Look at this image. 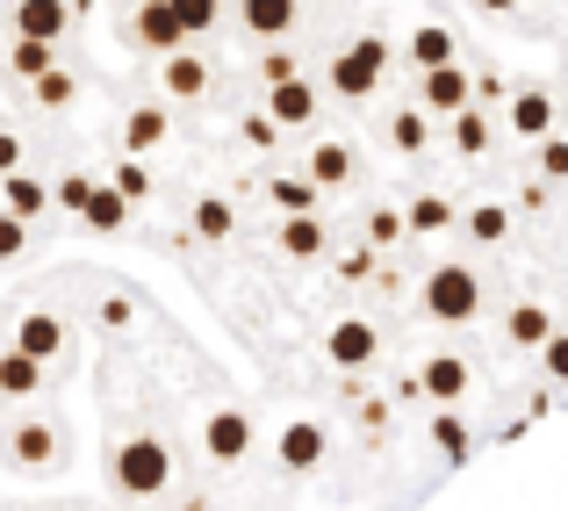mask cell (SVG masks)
I'll return each mask as SVG.
<instances>
[{
    "instance_id": "cell-10",
    "label": "cell",
    "mask_w": 568,
    "mask_h": 511,
    "mask_svg": "<svg viewBox=\"0 0 568 511\" xmlns=\"http://www.w3.org/2000/svg\"><path fill=\"white\" fill-rule=\"evenodd\" d=\"M266 116H274L281 130H303L310 116H317V94H310L303 72H295V80H274V94H266Z\"/></svg>"
},
{
    "instance_id": "cell-26",
    "label": "cell",
    "mask_w": 568,
    "mask_h": 511,
    "mask_svg": "<svg viewBox=\"0 0 568 511\" xmlns=\"http://www.w3.org/2000/svg\"><path fill=\"white\" fill-rule=\"evenodd\" d=\"M425 138H432V123L417 109H396V123H388V144L396 152H425Z\"/></svg>"
},
{
    "instance_id": "cell-36",
    "label": "cell",
    "mask_w": 568,
    "mask_h": 511,
    "mask_svg": "<svg viewBox=\"0 0 568 511\" xmlns=\"http://www.w3.org/2000/svg\"><path fill=\"white\" fill-rule=\"evenodd\" d=\"M410 231H446V202L439 194H425V202L410 209Z\"/></svg>"
},
{
    "instance_id": "cell-17",
    "label": "cell",
    "mask_w": 568,
    "mask_h": 511,
    "mask_svg": "<svg viewBox=\"0 0 568 511\" xmlns=\"http://www.w3.org/2000/svg\"><path fill=\"white\" fill-rule=\"evenodd\" d=\"M159 80H166V94L194 101V94H202V87H209V66H202V58H194V51H173V58H166V72H159Z\"/></svg>"
},
{
    "instance_id": "cell-16",
    "label": "cell",
    "mask_w": 568,
    "mask_h": 511,
    "mask_svg": "<svg viewBox=\"0 0 568 511\" xmlns=\"http://www.w3.org/2000/svg\"><path fill=\"white\" fill-rule=\"evenodd\" d=\"M237 14H245L252 37H288L295 29V0H237Z\"/></svg>"
},
{
    "instance_id": "cell-39",
    "label": "cell",
    "mask_w": 568,
    "mask_h": 511,
    "mask_svg": "<svg viewBox=\"0 0 568 511\" xmlns=\"http://www.w3.org/2000/svg\"><path fill=\"white\" fill-rule=\"evenodd\" d=\"M547 152H540V167H547V180H568V138H540Z\"/></svg>"
},
{
    "instance_id": "cell-12",
    "label": "cell",
    "mask_w": 568,
    "mask_h": 511,
    "mask_svg": "<svg viewBox=\"0 0 568 511\" xmlns=\"http://www.w3.org/2000/svg\"><path fill=\"white\" fill-rule=\"evenodd\" d=\"M425 109L460 116V109H468V72H460V66H432L425 72Z\"/></svg>"
},
{
    "instance_id": "cell-30",
    "label": "cell",
    "mask_w": 568,
    "mask_h": 511,
    "mask_svg": "<svg viewBox=\"0 0 568 511\" xmlns=\"http://www.w3.org/2000/svg\"><path fill=\"white\" fill-rule=\"evenodd\" d=\"M94 188H101V180H87V173H65V180H58V209H72V217H87V202H94Z\"/></svg>"
},
{
    "instance_id": "cell-6",
    "label": "cell",
    "mask_w": 568,
    "mask_h": 511,
    "mask_svg": "<svg viewBox=\"0 0 568 511\" xmlns=\"http://www.w3.org/2000/svg\"><path fill=\"white\" fill-rule=\"evenodd\" d=\"M0 454L14 461V469H29V475H43L58 461V432L43 425V418H22V425L8 432V447H0Z\"/></svg>"
},
{
    "instance_id": "cell-22",
    "label": "cell",
    "mask_w": 568,
    "mask_h": 511,
    "mask_svg": "<svg viewBox=\"0 0 568 511\" xmlns=\"http://www.w3.org/2000/svg\"><path fill=\"white\" fill-rule=\"evenodd\" d=\"M281 252H295V260H317V252H324L317 217H288V223H281Z\"/></svg>"
},
{
    "instance_id": "cell-3",
    "label": "cell",
    "mask_w": 568,
    "mask_h": 511,
    "mask_svg": "<svg viewBox=\"0 0 568 511\" xmlns=\"http://www.w3.org/2000/svg\"><path fill=\"white\" fill-rule=\"evenodd\" d=\"M382 66H388V43L382 37H361V43H346V51L332 58V87L346 101H367L382 87Z\"/></svg>"
},
{
    "instance_id": "cell-24",
    "label": "cell",
    "mask_w": 568,
    "mask_h": 511,
    "mask_svg": "<svg viewBox=\"0 0 568 511\" xmlns=\"http://www.w3.org/2000/svg\"><path fill=\"white\" fill-rule=\"evenodd\" d=\"M43 202H58V194L43 188V180H29V173H8V209H14V217H37Z\"/></svg>"
},
{
    "instance_id": "cell-1",
    "label": "cell",
    "mask_w": 568,
    "mask_h": 511,
    "mask_svg": "<svg viewBox=\"0 0 568 511\" xmlns=\"http://www.w3.org/2000/svg\"><path fill=\"white\" fill-rule=\"evenodd\" d=\"M109 475H115V490H130V498H159V490H166V475H173L166 440H152V432H130V440H115Z\"/></svg>"
},
{
    "instance_id": "cell-13",
    "label": "cell",
    "mask_w": 568,
    "mask_h": 511,
    "mask_svg": "<svg viewBox=\"0 0 568 511\" xmlns=\"http://www.w3.org/2000/svg\"><path fill=\"white\" fill-rule=\"evenodd\" d=\"M511 130H518V138H555V101H547L540 87L511 94Z\"/></svg>"
},
{
    "instance_id": "cell-35",
    "label": "cell",
    "mask_w": 568,
    "mask_h": 511,
    "mask_svg": "<svg viewBox=\"0 0 568 511\" xmlns=\"http://www.w3.org/2000/svg\"><path fill=\"white\" fill-rule=\"evenodd\" d=\"M37 101H43V109H65V101H72V72H43V80H37Z\"/></svg>"
},
{
    "instance_id": "cell-21",
    "label": "cell",
    "mask_w": 568,
    "mask_h": 511,
    "mask_svg": "<svg viewBox=\"0 0 568 511\" xmlns=\"http://www.w3.org/2000/svg\"><path fill=\"white\" fill-rule=\"evenodd\" d=\"M123 144L130 152H152V144H166V109H138L123 123Z\"/></svg>"
},
{
    "instance_id": "cell-14",
    "label": "cell",
    "mask_w": 568,
    "mask_h": 511,
    "mask_svg": "<svg viewBox=\"0 0 568 511\" xmlns=\"http://www.w3.org/2000/svg\"><path fill=\"white\" fill-rule=\"evenodd\" d=\"M14 29L58 43V37H65V0H22V8H14Z\"/></svg>"
},
{
    "instance_id": "cell-31",
    "label": "cell",
    "mask_w": 568,
    "mask_h": 511,
    "mask_svg": "<svg viewBox=\"0 0 568 511\" xmlns=\"http://www.w3.org/2000/svg\"><path fill=\"white\" fill-rule=\"evenodd\" d=\"M504 231H511V217H504L497 202H483V209H475V217H468V238H483V246H497Z\"/></svg>"
},
{
    "instance_id": "cell-15",
    "label": "cell",
    "mask_w": 568,
    "mask_h": 511,
    "mask_svg": "<svg viewBox=\"0 0 568 511\" xmlns=\"http://www.w3.org/2000/svg\"><path fill=\"white\" fill-rule=\"evenodd\" d=\"M37 389H43V360L14 345V353L0 360V397H14V403H22V397H37Z\"/></svg>"
},
{
    "instance_id": "cell-11",
    "label": "cell",
    "mask_w": 568,
    "mask_h": 511,
    "mask_svg": "<svg viewBox=\"0 0 568 511\" xmlns=\"http://www.w3.org/2000/svg\"><path fill=\"white\" fill-rule=\"evenodd\" d=\"M138 37L152 43V51H181V37H187L181 8H173V0H144L138 8Z\"/></svg>"
},
{
    "instance_id": "cell-19",
    "label": "cell",
    "mask_w": 568,
    "mask_h": 511,
    "mask_svg": "<svg viewBox=\"0 0 568 511\" xmlns=\"http://www.w3.org/2000/svg\"><path fill=\"white\" fill-rule=\"evenodd\" d=\"M410 58H417V66H454V37H446V29L439 22H425V29H410Z\"/></svg>"
},
{
    "instance_id": "cell-18",
    "label": "cell",
    "mask_w": 568,
    "mask_h": 511,
    "mask_svg": "<svg viewBox=\"0 0 568 511\" xmlns=\"http://www.w3.org/2000/svg\"><path fill=\"white\" fill-rule=\"evenodd\" d=\"M511 339L540 353V345L555 339V318H547V303H518V310H511Z\"/></svg>"
},
{
    "instance_id": "cell-8",
    "label": "cell",
    "mask_w": 568,
    "mask_h": 511,
    "mask_svg": "<svg viewBox=\"0 0 568 511\" xmlns=\"http://www.w3.org/2000/svg\"><path fill=\"white\" fill-rule=\"evenodd\" d=\"M410 389H425L432 403H460V397H468V360H460V353H432L425 368H417Z\"/></svg>"
},
{
    "instance_id": "cell-9",
    "label": "cell",
    "mask_w": 568,
    "mask_h": 511,
    "mask_svg": "<svg viewBox=\"0 0 568 511\" xmlns=\"http://www.w3.org/2000/svg\"><path fill=\"white\" fill-rule=\"evenodd\" d=\"M14 345H22V353H37V360H58L72 345V332H65V318H51V310H29V318L14 324Z\"/></svg>"
},
{
    "instance_id": "cell-29",
    "label": "cell",
    "mask_w": 568,
    "mask_h": 511,
    "mask_svg": "<svg viewBox=\"0 0 568 511\" xmlns=\"http://www.w3.org/2000/svg\"><path fill=\"white\" fill-rule=\"evenodd\" d=\"M14 72H22V80H43V72H51V43L22 37V43H14Z\"/></svg>"
},
{
    "instance_id": "cell-25",
    "label": "cell",
    "mask_w": 568,
    "mask_h": 511,
    "mask_svg": "<svg viewBox=\"0 0 568 511\" xmlns=\"http://www.w3.org/2000/svg\"><path fill=\"white\" fill-rule=\"evenodd\" d=\"M231 223H237V217H231V202H223V194H209V202L194 209V231H202L209 246H223V238H231Z\"/></svg>"
},
{
    "instance_id": "cell-41",
    "label": "cell",
    "mask_w": 568,
    "mask_h": 511,
    "mask_svg": "<svg viewBox=\"0 0 568 511\" xmlns=\"http://www.w3.org/2000/svg\"><path fill=\"white\" fill-rule=\"evenodd\" d=\"M274 138H281L274 116H252V123H245V144H274Z\"/></svg>"
},
{
    "instance_id": "cell-38",
    "label": "cell",
    "mask_w": 568,
    "mask_h": 511,
    "mask_svg": "<svg viewBox=\"0 0 568 511\" xmlns=\"http://www.w3.org/2000/svg\"><path fill=\"white\" fill-rule=\"evenodd\" d=\"M540 360H547V374H555V382H568V332H555L540 345Z\"/></svg>"
},
{
    "instance_id": "cell-7",
    "label": "cell",
    "mask_w": 568,
    "mask_h": 511,
    "mask_svg": "<svg viewBox=\"0 0 568 511\" xmlns=\"http://www.w3.org/2000/svg\"><path fill=\"white\" fill-rule=\"evenodd\" d=\"M274 454H281V469H288V475H310L324 461V425H317V418H288L281 440H274Z\"/></svg>"
},
{
    "instance_id": "cell-28",
    "label": "cell",
    "mask_w": 568,
    "mask_h": 511,
    "mask_svg": "<svg viewBox=\"0 0 568 511\" xmlns=\"http://www.w3.org/2000/svg\"><path fill=\"white\" fill-rule=\"evenodd\" d=\"M454 144H460V159H475V152H489V123L475 109H460L454 116Z\"/></svg>"
},
{
    "instance_id": "cell-27",
    "label": "cell",
    "mask_w": 568,
    "mask_h": 511,
    "mask_svg": "<svg viewBox=\"0 0 568 511\" xmlns=\"http://www.w3.org/2000/svg\"><path fill=\"white\" fill-rule=\"evenodd\" d=\"M274 209L281 217H310V209H317V188H310V180H274Z\"/></svg>"
},
{
    "instance_id": "cell-40",
    "label": "cell",
    "mask_w": 568,
    "mask_h": 511,
    "mask_svg": "<svg viewBox=\"0 0 568 511\" xmlns=\"http://www.w3.org/2000/svg\"><path fill=\"white\" fill-rule=\"evenodd\" d=\"M8 173H22V138L0 130V180H8Z\"/></svg>"
},
{
    "instance_id": "cell-4",
    "label": "cell",
    "mask_w": 568,
    "mask_h": 511,
    "mask_svg": "<svg viewBox=\"0 0 568 511\" xmlns=\"http://www.w3.org/2000/svg\"><path fill=\"white\" fill-rule=\"evenodd\" d=\"M202 447H209V461L237 469V461L252 454V418H245V411H209V418H202Z\"/></svg>"
},
{
    "instance_id": "cell-37",
    "label": "cell",
    "mask_w": 568,
    "mask_h": 511,
    "mask_svg": "<svg viewBox=\"0 0 568 511\" xmlns=\"http://www.w3.org/2000/svg\"><path fill=\"white\" fill-rule=\"evenodd\" d=\"M115 188H123L130 202H138V194H152V173H144L138 159H123V167H115Z\"/></svg>"
},
{
    "instance_id": "cell-32",
    "label": "cell",
    "mask_w": 568,
    "mask_h": 511,
    "mask_svg": "<svg viewBox=\"0 0 568 511\" xmlns=\"http://www.w3.org/2000/svg\"><path fill=\"white\" fill-rule=\"evenodd\" d=\"M432 440H439V454H468V425H460V418L454 411H446V418H432Z\"/></svg>"
},
{
    "instance_id": "cell-2",
    "label": "cell",
    "mask_w": 568,
    "mask_h": 511,
    "mask_svg": "<svg viewBox=\"0 0 568 511\" xmlns=\"http://www.w3.org/2000/svg\"><path fill=\"white\" fill-rule=\"evenodd\" d=\"M417 303H425V318H439V324H468L475 310H483V281H475L468 267H432L425 289H417Z\"/></svg>"
},
{
    "instance_id": "cell-20",
    "label": "cell",
    "mask_w": 568,
    "mask_h": 511,
    "mask_svg": "<svg viewBox=\"0 0 568 511\" xmlns=\"http://www.w3.org/2000/svg\"><path fill=\"white\" fill-rule=\"evenodd\" d=\"M310 180H317V188H346V180H353V152H346V144H317Z\"/></svg>"
},
{
    "instance_id": "cell-43",
    "label": "cell",
    "mask_w": 568,
    "mask_h": 511,
    "mask_svg": "<svg viewBox=\"0 0 568 511\" xmlns=\"http://www.w3.org/2000/svg\"><path fill=\"white\" fill-rule=\"evenodd\" d=\"M475 8H489V14H511V8H518V0H475Z\"/></svg>"
},
{
    "instance_id": "cell-34",
    "label": "cell",
    "mask_w": 568,
    "mask_h": 511,
    "mask_svg": "<svg viewBox=\"0 0 568 511\" xmlns=\"http://www.w3.org/2000/svg\"><path fill=\"white\" fill-rule=\"evenodd\" d=\"M173 8H181L187 37H202V29H216V8H223V0H173Z\"/></svg>"
},
{
    "instance_id": "cell-23",
    "label": "cell",
    "mask_w": 568,
    "mask_h": 511,
    "mask_svg": "<svg viewBox=\"0 0 568 511\" xmlns=\"http://www.w3.org/2000/svg\"><path fill=\"white\" fill-rule=\"evenodd\" d=\"M123 217H130V194L115 188V180H109V188H94V202H87V223H94V231H115Z\"/></svg>"
},
{
    "instance_id": "cell-33",
    "label": "cell",
    "mask_w": 568,
    "mask_h": 511,
    "mask_svg": "<svg viewBox=\"0 0 568 511\" xmlns=\"http://www.w3.org/2000/svg\"><path fill=\"white\" fill-rule=\"evenodd\" d=\"M22 246H29V217H0V260H22Z\"/></svg>"
},
{
    "instance_id": "cell-5",
    "label": "cell",
    "mask_w": 568,
    "mask_h": 511,
    "mask_svg": "<svg viewBox=\"0 0 568 511\" xmlns=\"http://www.w3.org/2000/svg\"><path fill=\"white\" fill-rule=\"evenodd\" d=\"M375 353H382V332H375L367 318H346V324H332V339H324V360H332V368H353V374H361Z\"/></svg>"
},
{
    "instance_id": "cell-42",
    "label": "cell",
    "mask_w": 568,
    "mask_h": 511,
    "mask_svg": "<svg viewBox=\"0 0 568 511\" xmlns=\"http://www.w3.org/2000/svg\"><path fill=\"white\" fill-rule=\"evenodd\" d=\"M260 72H266V87H274V80H295V58H281V51H266V66H260Z\"/></svg>"
}]
</instances>
